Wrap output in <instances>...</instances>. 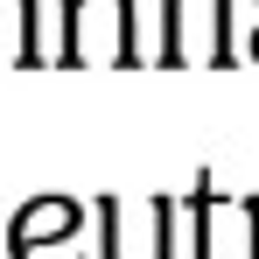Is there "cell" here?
Returning <instances> with one entry per match:
<instances>
[]
</instances>
